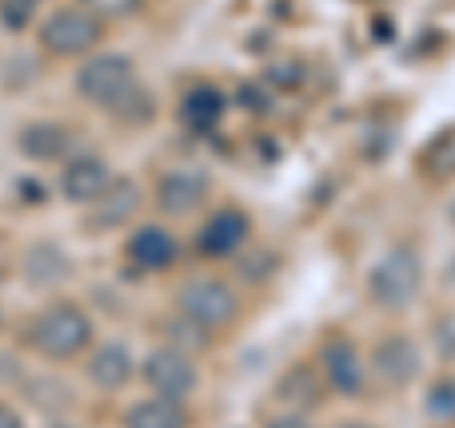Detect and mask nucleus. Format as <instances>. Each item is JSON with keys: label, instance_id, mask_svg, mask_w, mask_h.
<instances>
[{"label": "nucleus", "instance_id": "1", "mask_svg": "<svg viewBox=\"0 0 455 428\" xmlns=\"http://www.w3.org/2000/svg\"><path fill=\"white\" fill-rule=\"evenodd\" d=\"M95 326L88 319V311L73 299H61V304L42 307L38 315L27 322V345L46 361H76V356L92 345Z\"/></svg>", "mask_w": 455, "mask_h": 428}, {"label": "nucleus", "instance_id": "2", "mask_svg": "<svg viewBox=\"0 0 455 428\" xmlns=\"http://www.w3.org/2000/svg\"><path fill=\"white\" fill-rule=\"evenodd\" d=\"M137 88V68L125 53H95L76 68V95L107 114L122 107Z\"/></svg>", "mask_w": 455, "mask_h": 428}, {"label": "nucleus", "instance_id": "3", "mask_svg": "<svg viewBox=\"0 0 455 428\" xmlns=\"http://www.w3.org/2000/svg\"><path fill=\"white\" fill-rule=\"evenodd\" d=\"M425 284V266L414 247H391L368 273V296L376 299L383 311H403L414 304Z\"/></svg>", "mask_w": 455, "mask_h": 428}, {"label": "nucleus", "instance_id": "4", "mask_svg": "<svg viewBox=\"0 0 455 428\" xmlns=\"http://www.w3.org/2000/svg\"><path fill=\"white\" fill-rule=\"evenodd\" d=\"M103 27L84 4H65L38 27V46L50 57H88L103 42Z\"/></svg>", "mask_w": 455, "mask_h": 428}, {"label": "nucleus", "instance_id": "5", "mask_svg": "<svg viewBox=\"0 0 455 428\" xmlns=\"http://www.w3.org/2000/svg\"><path fill=\"white\" fill-rule=\"evenodd\" d=\"M175 307L182 319H190L202 330H224L239 319V296L228 289V281L217 277H194L179 289Z\"/></svg>", "mask_w": 455, "mask_h": 428}, {"label": "nucleus", "instance_id": "6", "mask_svg": "<svg viewBox=\"0 0 455 428\" xmlns=\"http://www.w3.org/2000/svg\"><path fill=\"white\" fill-rule=\"evenodd\" d=\"M140 379L148 383L152 394L175 398V402H187V398L197 391V368L190 361V353L179 349V345L152 349L145 361H140Z\"/></svg>", "mask_w": 455, "mask_h": 428}, {"label": "nucleus", "instance_id": "7", "mask_svg": "<svg viewBox=\"0 0 455 428\" xmlns=\"http://www.w3.org/2000/svg\"><path fill=\"white\" fill-rule=\"evenodd\" d=\"M251 235V220L243 209H217L212 217H205V224L197 227L194 247L202 258H232V254L243 247Z\"/></svg>", "mask_w": 455, "mask_h": 428}, {"label": "nucleus", "instance_id": "8", "mask_svg": "<svg viewBox=\"0 0 455 428\" xmlns=\"http://www.w3.org/2000/svg\"><path fill=\"white\" fill-rule=\"evenodd\" d=\"M114 178L118 175L107 167V160H99L92 152H80L73 160H65V167H61V194H65V202H73V205H95L99 197L110 190Z\"/></svg>", "mask_w": 455, "mask_h": 428}, {"label": "nucleus", "instance_id": "9", "mask_svg": "<svg viewBox=\"0 0 455 428\" xmlns=\"http://www.w3.org/2000/svg\"><path fill=\"white\" fill-rule=\"evenodd\" d=\"M418 368H421V353L406 334H387L372 349V372L383 387L398 391V387H406V383H414Z\"/></svg>", "mask_w": 455, "mask_h": 428}, {"label": "nucleus", "instance_id": "10", "mask_svg": "<svg viewBox=\"0 0 455 428\" xmlns=\"http://www.w3.org/2000/svg\"><path fill=\"white\" fill-rule=\"evenodd\" d=\"M319 372L326 379V387L338 391V394H361L364 391V364H361V353L349 337H331L319 353Z\"/></svg>", "mask_w": 455, "mask_h": 428}, {"label": "nucleus", "instance_id": "11", "mask_svg": "<svg viewBox=\"0 0 455 428\" xmlns=\"http://www.w3.org/2000/svg\"><path fill=\"white\" fill-rule=\"evenodd\" d=\"M209 197V178L202 170H167L156 182V209L167 217H190L205 205Z\"/></svg>", "mask_w": 455, "mask_h": 428}, {"label": "nucleus", "instance_id": "12", "mask_svg": "<svg viewBox=\"0 0 455 428\" xmlns=\"http://www.w3.org/2000/svg\"><path fill=\"white\" fill-rule=\"evenodd\" d=\"M20 269L31 289H57L73 277V258L61 242H31L20 258Z\"/></svg>", "mask_w": 455, "mask_h": 428}, {"label": "nucleus", "instance_id": "13", "mask_svg": "<svg viewBox=\"0 0 455 428\" xmlns=\"http://www.w3.org/2000/svg\"><path fill=\"white\" fill-rule=\"evenodd\" d=\"M84 376H88V383L95 391L114 394V391H122V387H130V383H133L137 364H133V356H130V349H125L122 341H107V345H99L88 356Z\"/></svg>", "mask_w": 455, "mask_h": 428}, {"label": "nucleus", "instance_id": "14", "mask_svg": "<svg viewBox=\"0 0 455 428\" xmlns=\"http://www.w3.org/2000/svg\"><path fill=\"white\" fill-rule=\"evenodd\" d=\"M137 212H140V186H137L133 178L118 175V178L110 182V190L92 205L88 227H95V232H110V227L130 224Z\"/></svg>", "mask_w": 455, "mask_h": 428}, {"label": "nucleus", "instance_id": "15", "mask_svg": "<svg viewBox=\"0 0 455 428\" xmlns=\"http://www.w3.org/2000/svg\"><path fill=\"white\" fill-rule=\"evenodd\" d=\"M20 152L35 163L73 160V133L61 122H27L20 130Z\"/></svg>", "mask_w": 455, "mask_h": 428}, {"label": "nucleus", "instance_id": "16", "mask_svg": "<svg viewBox=\"0 0 455 428\" xmlns=\"http://www.w3.org/2000/svg\"><path fill=\"white\" fill-rule=\"evenodd\" d=\"M125 258L137 269H167L179 258V239L160 224H145L125 242Z\"/></svg>", "mask_w": 455, "mask_h": 428}, {"label": "nucleus", "instance_id": "17", "mask_svg": "<svg viewBox=\"0 0 455 428\" xmlns=\"http://www.w3.org/2000/svg\"><path fill=\"white\" fill-rule=\"evenodd\" d=\"M224 110H228V95L220 88H212V83H197V88H190L187 95H182L179 122L187 125V130L209 133V130H217L220 125Z\"/></svg>", "mask_w": 455, "mask_h": 428}, {"label": "nucleus", "instance_id": "18", "mask_svg": "<svg viewBox=\"0 0 455 428\" xmlns=\"http://www.w3.org/2000/svg\"><path fill=\"white\" fill-rule=\"evenodd\" d=\"M194 417L187 402H175V398H145V402H133L125 409L122 428H190Z\"/></svg>", "mask_w": 455, "mask_h": 428}, {"label": "nucleus", "instance_id": "19", "mask_svg": "<svg viewBox=\"0 0 455 428\" xmlns=\"http://www.w3.org/2000/svg\"><path fill=\"white\" fill-rule=\"evenodd\" d=\"M323 372H315L311 364H292L289 372L281 376L277 383V398L284 406H289V413H307V409H315L323 402V383L319 379Z\"/></svg>", "mask_w": 455, "mask_h": 428}, {"label": "nucleus", "instance_id": "20", "mask_svg": "<svg viewBox=\"0 0 455 428\" xmlns=\"http://www.w3.org/2000/svg\"><path fill=\"white\" fill-rule=\"evenodd\" d=\"M110 114H114L118 122H125V125H148V122L156 118V103H152V95H148L145 88H137L122 107H114Z\"/></svg>", "mask_w": 455, "mask_h": 428}, {"label": "nucleus", "instance_id": "21", "mask_svg": "<svg viewBox=\"0 0 455 428\" xmlns=\"http://www.w3.org/2000/svg\"><path fill=\"white\" fill-rule=\"evenodd\" d=\"M433 421H455V379H440L433 383L429 402H425Z\"/></svg>", "mask_w": 455, "mask_h": 428}, {"label": "nucleus", "instance_id": "22", "mask_svg": "<svg viewBox=\"0 0 455 428\" xmlns=\"http://www.w3.org/2000/svg\"><path fill=\"white\" fill-rule=\"evenodd\" d=\"M80 4L103 23H114V20H130L133 12L145 8V0H80Z\"/></svg>", "mask_w": 455, "mask_h": 428}, {"label": "nucleus", "instance_id": "23", "mask_svg": "<svg viewBox=\"0 0 455 428\" xmlns=\"http://www.w3.org/2000/svg\"><path fill=\"white\" fill-rule=\"evenodd\" d=\"M35 8H38V0H4V4H0V23H4L8 31H23V27L31 23Z\"/></svg>", "mask_w": 455, "mask_h": 428}, {"label": "nucleus", "instance_id": "24", "mask_svg": "<svg viewBox=\"0 0 455 428\" xmlns=\"http://www.w3.org/2000/svg\"><path fill=\"white\" fill-rule=\"evenodd\" d=\"M266 428H315L307 421V413H277V417H269Z\"/></svg>", "mask_w": 455, "mask_h": 428}, {"label": "nucleus", "instance_id": "25", "mask_svg": "<svg viewBox=\"0 0 455 428\" xmlns=\"http://www.w3.org/2000/svg\"><path fill=\"white\" fill-rule=\"evenodd\" d=\"M0 428H27L23 417H20V413L12 409L8 402H0Z\"/></svg>", "mask_w": 455, "mask_h": 428}, {"label": "nucleus", "instance_id": "26", "mask_svg": "<svg viewBox=\"0 0 455 428\" xmlns=\"http://www.w3.org/2000/svg\"><path fill=\"white\" fill-rule=\"evenodd\" d=\"M334 428H376V424H368V421H338Z\"/></svg>", "mask_w": 455, "mask_h": 428}, {"label": "nucleus", "instance_id": "27", "mask_svg": "<svg viewBox=\"0 0 455 428\" xmlns=\"http://www.w3.org/2000/svg\"><path fill=\"white\" fill-rule=\"evenodd\" d=\"M0 330H4V315H0Z\"/></svg>", "mask_w": 455, "mask_h": 428}, {"label": "nucleus", "instance_id": "28", "mask_svg": "<svg viewBox=\"0 0 455 428\" xmlns=\"http://www.w3.org/2000/svg\"><path fill=\"white\" fill-rule=\"evenodd\" d=\"M451 220H455V205H451Z\"/></svg>", "mask_w": 455, "mask_h": 428}]
</instances>
